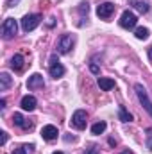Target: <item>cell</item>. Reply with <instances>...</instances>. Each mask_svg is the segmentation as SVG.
<instances>
[{"label": "cell", "instance_id": "obj_11", "mask_svg": "<svg viewBox=\"0 0 152 154\" xmlns=\"http://www.w3.org/2000/svg\"><path fill=\"white\" fill-rule=\"evenodd\" d=\"M43 86H45V81H43V75H39V74H32L27 81L29 90H36V88H43Z\"/></svg>", "mask_w": 152, "mask_h": 154}, {"label": "cell", "instance_id": "obj_7", "mask_svg": "<svg viewBox=\"0 0 152 154\" xmlns=\"http://www.w3.org/2000/svg\"><path fill=\"white\" fill-rule=\"evenodd\" d=\"M48 72H50V75L54 77V79H59V77L65 75V66L56 59V56H52L50 57V66H48Z\"/></svg>", "mask_w": 152, "mask_h": 154}, {"label": "cell", "instance_id": "obj_4", "mask_svg": "<svg viewBox=\"0 0 152 154\" xmlns=\"http://www.w3.org/2000/svg\"><path fill=\"white\" fill-rule=\"evenodd\" d=\"M74 47V36L72 34H63L57 41V52L59 54H68Z\"/></svg>", "mask_w": 152, "mask_h": 154}, {"label": "cell", "instance_id": "obj_30", "mask_svg": "<svg viewBox=\"0 0 152 154\" xmlns=\"http://www.w3.org/2000/svg\"><path fill=\"white\" fill-rule=\"evenodd\" d=\"M52 154H63V152H59V151H56V152H52Z\"/></svg>", "mask_w": 152, "mask_h": 154}, {"label": "cell", "instance_id": "obj_6", "mask_svg": "<svg viewBox=\"0 0 152 154\" xmlns=\"http://www.w3.org/2000/svg\"><path fill=\"white\" fill-rule=\"evenodd\" d=\"M86 122H88V113L84 109H77L75 113L72 115V125L75 129H79V131L86 127Z\"/></svg>", "mask_w": 152, "mask_h": 154}, {"label": "cell", "instance_id": "obj_5", "mask_svg": "<svg viewBox=\"0 0 152 154\" xmlns=\"http://www.w3.org/2000/svg\"><path fill=\"white\" fill-rule=\"evenodd\" d=\"M136 23H138V18H136L134 13H131V11H123V13H122V16H120V25H122L123 29H134Z\"/></svg>", "mask_w": 152, "mask_h": 154}, {"label": "cell", "instance_id": "obj_29", "mask_svg": "<svg viewBox=\"0 0 152 154\" xmlns=\"http://www.w3.org/2000/svg\"><path fill=\"white\" fill-rule=\"evenodd\" d=\"M149 56H150V59H152V47H150V50H149Z\"/></svg>", "mask_w": 152, "mask_h": 154}, {"label": "cell", "instance_id": "obj_22", "mask_svg": "<svg viewBox=\"0 0 152 154\" xmlns=\"http://www.w3.org/2000/svg\"><path fill=\"white\" fill-rule=\"evenodd\" d=\"M5 142H7V133H5V131H2V133H0V145L4 147V145H5Z\"/></svg>", "mask_w": 152, "mask_h": 154}, {"label": "cell", "instance_id": "obj_27", "mask_svg": "<svg viewBox=\"0 0 152 154\" xmlns=\"http://www.w3.org/2000/svg\"><path fill=\"white\" fill-rule=\"evenodd\" d=\"M4 108H5V100H4V99H2V100H0V109H2V111H4Z\"/></svg>", "mask_w": 152, "mask_h": 154}, {"label": "cell", "instance_id": "obj_17", "mask_svg": "<svg viewBox=\"0 0 152 154\" xmlns=\"http://www.w3.org/2000/svg\"><path fill=\"white\" fill-rule=\"evenodd\" d=\"M118 118H120L122 122H131V120H132V115H131L123 106H120V108H118Z\"/></svg>", "mask_w": 152, "mask_h": 154}, {"label": "cell", "instance_id": "obj_24", "mask_svg": "<svg viewBox=\"0 0 152 154\" xmlns=\"http://www.w3.org/2000/svg\"><path fill=\"white\" fill-rule=\"evenodd\" d=\"M79 11H81V13H88V4H81Z\"/></svg>", "mask_w": 152, "mask_h": 154}, {"label": "cell", "instance_id": "obj_16", "mask_svg": "<svg viewBox=\"0 0 152 154\" xmlns=\"http://www.w3.org/2000/svg\"><path fill=\"white\" fill-rule=\"evenodd\" d=\"M11 66L14 70H22L23 68V56L22 54H14V57L11 59Z\"/></svg>", "mask_w": 152, "mask_h": 154}, {"label": "cell", "instance_id": "obj_10", "mask_svg": "<svg viewBox=\"0 0 152 154\" xmlns=\"http://www.w3.org/2000/svg\"><path fill=\"white\" fill-rule=\"evenodd\" d=\"M57 127L56 125H45L43 129H41V136H43V140H47V142H52V140H56L57 138Z\"/></svg>", "mask_w": 152, "mask_h": 154}, {"label": "cell", "instance_id": "obj_1", "mask_svg": "<svg viewBox=\"0 0 152 154\" xmlns=\"http://www.w3.org/2000/svg\"><path fill=\"white\" fill-rule=\"evenodd\" d=\"M134 90H136V95H138V99H140V102H141V106L145 108V111L152 116V100L149 99V93H147V90L141 86V84H136L134 86Z\"/></svg>", "mask_w": 152, "mask_h": 154}, {"label": "cell", "instance_id": "obj_12", "mask_svg": "<svg viewBox=\"0 0 152 154\" xmlns=\"http://www.w3.org/2000/svg\"><path fill=\"white\" fill-rule=\"evenodd\" d=\"M36 99L32 97V95H25L23 99H22V109H25V111H34L36 109Z\"/></svg>", "mask_w": 152, "mask_h": 154}, {"label": "cell", "instance_id": "obj_28", "mask_svg": "<svg viewBox=\"0 0 152 154\" xmlns=\"http://www.w3.org/2000/svg\"><path fill=\"white\" fill-rule=\"evenodd\" d=\"M120 154H132L131 151H123V152H120Z\"/></svg>", "mask_w": 152, "mask_h": 154}, {"label": "cell", "instance_id": "obj_20", "mask_svg": "<svg viewBox=\"0 0 152 154\" xmlns=\"http://www.w3.org/2000/svg\"><path fill=\"white\" fill-rule=\"evenodd\" d=\"M134 36H136L138 39H147L149 38V29H145V27H138L136 32H134Z\"/></svg>", "mask_w": 152, "mask_h": 154}, {"label": "cell", "instance_id": "obj_25", "mask_svg": "<svg viewBox=\"0 0 152 154\" xmlns=\"http://www.w3.org/2000/svg\"><path fill=\"white\" fill-rule=\"evenodd\" d=\"M147 147H149V149L152 151V134L149 136V140H147Z\"/></svg>", "mask_w": 152, "mask_h": 154}, {"label": "cell", "instance_id": "obj_21", "mask_svg": "<svg viewBox=\"0 0 152 154\" xmlns=\"http://www.w3.org/2000/svg\"><path fill=\"white\" fill-rule=\"evenodd\" d=\"M84 154H99V147H97V145H90V147L84 151Z\"/></svg>", "mask_w": 152, "mask_h": 154}, {"label": "cell", "instance_id": "obj_26", "mask_svg": "<svg viewBox=\"0 0 152 154\" xmlns=\"http://www.w3.org/2000/svg\"><path fill=\"white\" fill-rule=\"evenodd\" d=\"M14 4H18V0H9V2H7V5H9V7H13Z\"/></svg>", "mask_w": 152, "mask_h": 154}, {"label": "cell", "instance_id": "obj_19", "mask_svg": "<svg viewBox=\"0 0 152 154\" xmlns=\"http://www.w3.org/2000/svg\"><path fill=\"white\" fill-rule=\"evenodd\" d=\"M106 127H108L106 122H97V124L91 127V133H93V134H102V133L106 131Z\"/></svg>", "mask_w": 152, "mask_h": 154}, {"label": "cell", "instance_id": "obj_3", "mask_svg": "<svg viewBox=\"0 0 152 154\" xmlns=\"http://www.w3.org/2000/svg\"><path fill=\"white\" fill-rule=\"evenodd\" d=\"M39 22H41V16L39 14H27V16L22 18V29L25 32H31V31H34L39 25Z\"/></svg>", "mask_w": 152, "mask_h": 154}, {"label": "cell", "instance_id": "obj_18", "mask_svg": "<svg viewBox=\"0 0 152 154\" xmlns=\"http://www.w3.org/2000/svg\"><path fill=\"white\" fill-rule=\"evenodd\" d=\"M9 86H11V77H9V74H0V90L5 91Z\"/></svg>", "mask_w": 152, "mask_h": 154}, {"label": "cell", "instance_id": "obj_13", "mask_svg": "<svg viewBox=\"0 0 152 154\" xmlns=\"http://www.w3.org/2000/svg\"><path fill=\"white\" fill-rule=\"evenodd\" d=\"M99 86H100V90L109 91L111 88H114V81L113 79H108V77H99Z\"/></svg>", "mask_w": 152, "mask_h": 154}, {"label": "cell", "instance_id": "obj_2", "mask_svg": "<svg viewBox=\"0 0 152 154\" xmlns=\"http://www.w3.org/2000/svg\"><path fill=\"white\" fill-rule=\"evenodd\" d=\"M18 31V23L14 18H5L4 23H2V36L5 39H11Z\"/></svg>", "mask_w": 152, "mask_h": 154}, {"label": "cell", "instance_id": "obj_14", "mask_svg": "<svg viewBox=\"0 0 152 154\" xmlns=\"http://www.w3.org/2000/svg\"><path fill=\"white\" fill-rule=\"evenodd\" d=\"M129 4L136 9V11H140L141 14H145V13H149V4L147 2H138V0H129Z\"/></svg>", "mask_w": 152, "mask_h": 154}, {"label": "cell", "instance_id": "obj_9", "mask_svg": "<svg viewBox=\"0 0 152 154\" xmlns=\"http://www.w3.org/2000/svg\"><path fill=\"white\" fill-rule=\"evenodd\" d=\"M13 124L14 125H18V127H22L23 131H27V129H32V120H27V118H23L22 113H14L13 115Z\"/></svg>", "mask_w": 152, "mask_h": 154}, {"label": "cell", "instance_id": "obj_8", "mask_svg": "<svg viewBox=\"0 0 152 154\" xmlns=\"http://www.w3.org/2000/svg\"><path fill=\"white\" fill-rule=\"evenodd\" d=\"M113 13H114V4H111V2H104V4H100V5L97 7V14H99V18H102V20L111 18Z\"/></svg>", "mask_w": 152, "mask_h": 154}, {"label": "cell", "instance_id": "obj_15", "mask_svg": "<svg viewBox=\"0 0 152 154\" xmlns=\"http://www.w3.org/2000/svg\"><path fill=\"white\" fill-rule=\"evenodd\" d=\"M13 154H34V143H23L18 149H14Z\"/></svg>", "mask_w": 152, "mask_h": 154}, {"label": "cell", "instance_id": "obj_23", "mask_svg": "<svg viewBox=\"0 0 152 154\" xmlns=\"http://www.w3.org/2000/svg\"><path fill=\"white\" fill-rule=\"evenodd\" d=\"M90 70H91L93 74H100V70H99V66H97L95 63H91V65H90Z\"/></svg>", "mask_w": 152, "mask_h": 154}]
</instances>
